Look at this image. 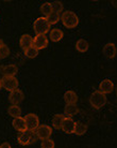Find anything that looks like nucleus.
<instances>
[{
  "instance_id": "9",
  "label": "nucleus",
  "mask_w": 117,
  "mask_h": 148,
  "mask_svg": "<svg viewBox=\"0 0 117 148\" xmlns=\"http://www.w3.org/2000/svg\"><path fill=\"white\" fill-rule=\"evenodd\" d=\"M25 99V95L20 89H16L10 92L9 101L12 103V105H19Z\"/></svg>"
},
{
  "instance_id": "6",
  "label": "nucleus",
  "mask_w": 117,
  "mask_h": 148,
  "mask_svg": "<svg viewBox=\"0 0 117 148\" xmlns=\"http://www.w3.org/2000/svg\"><path fill=\"white\" fill-rule=\"evenodd\" d=\"M25 121H26L27 130H30V131H35L40 126V119L37 117V115L33 114V113L26 115Z\"/></svg>"
},
{
  "instance_id": "30",
  "label": "nucleus",
  "mask_w": 117,
  "mask_h": 148,
  "mask_svg": "<svg viewBox=\"0 0 117 148\" xmlns=\"http://www.w3.org/2000/svg\"><path fill=\"white\" fill-rule=\"evenodd\" d=\"M4 43H3V41L1 40V39H0V46H2V45H3Z\"/></svg>"
},
{
  "instance_id": "28",
  "label": "nucleus",
  "mask_w": 117,
  "mask_h": 148,
  "mask_svg": "<svg viewBox=\"0 0 117 148\" xmlns=\"http://www.w3.org/2000/svg\"><path fill=\"white\" fill-rule=\"evenodd\" d=\"M54 142L52 141L51 138L44 140V141H42V144H40V148H54Z\"/></svg>"
},
{
  "instance_id": "27",
  "label": "nucleus",
  "mask_w": 117,
  "mask_h": 148,
  "mask_svg": "<svg viewBox=\"0 0 117 148\" xmlns=\"http://www.w3.org/2000/svg\"><path fill=\"white\" fill-rule=\"evenodd\" d=\"M10 55V48L5 44L0 46V59H4Z\"/></svg>"
},
{
  "instance_id": "1",
  "label": "nucleus",
  "mask_w": 117,
  "mask_h": 148,
  "mask_svg": "<svg viewBox=\"0 0 117 148\" xmlns=\"http://www.w3.org/2000/svg\"><path fill=\"white\" fill-rule=\"evenodd\" d=\"M61 21H62L63 25L66 28H68V29L76 28L78 26V24H79V17L73 11L63 12L62 15H61Z\"/></svg>"
},
{
  "instance_id": "17",
  "label": "nucleus",
  "mask_w": 117,
  "mask_h": 148,
  "mask_svg": "<svg viewBox=\"0 0 117 148\" xmlns=\"http://www.w3.org/2000/svg\"><path fill=\"white\" fill-rule=\"evenodd\" d=\"M65 117L66 116L63 114H55L53 116V118H52V126H53V128L56 130L62 129L63 122H64Z\"/></svg>"
},
{
  "instance_id": "15",
  "label": "nucleus",
  "mask_w": 117,
  "mask_h": 148,
  "mask_svg": "<svg viewBox=\"0 0 117 148\" xmlns=\"http://www.w3.org/2000/svg\"><path fill=\"white\" fill-rule=\"evenodd\" d=\"M1 70L4 76H15L18 72V68L15 64H7L1 68Z\"/></svg>"
},
{
  "instance_id": "4",
  "label": "nucleus",
  "mask_w": 117,
  "mask_h": 148,
  "mask_svg": "<svg viewBox=\"0 0 117 148\" xmlns=\"http://www.w3.org/2000/svg\"><path fill=\"white\" fill-rule=\"evenodd\" d=\"M51 25L48 23L46 17H38L36 21H34L33 29L36 34H46L49 31Z\"/></svg>"
},
{
  "instance_id": "20",
  "label": "nucleus",
  "mask_w": 117,
  "mask_h": 148,
  "mask_svg": "<svg viewBox=\"0 0 117 148\" xmlns=\"http://www.w3.org/2000/svg\"><path fill=\"white\" fill-rule=\"evenodd\" d=\"M76 48H77L78 52L85 53L88 51L89 44H88V42L86 40H84V39H80V40H78L77 43H76Z\"/></svg>"
},
{
  "instance_id": "21",
  "label": "nucleus",
  "mask_w": 117,
  "mask_h": 148,
  "mask_svg": "<svg viewBox=\"0 0 117 148\" xmlns=\"http://www.w3.org/2000/svg\"><path fill=\"white\" fill-rule=\"evenodd\" d=\"M86 131H87V126H86L85 123H83V122H81V121L76 122L73 133L79 135V136H81V135H83V134L86 133Z\"/></svg>"
},
{
  "instance_id": "14",
  "label": "nucleus",
  "mask_w": 117,
  "mask_h": 148,
  "mask_svg": "<svg viewBox=\"0 0 117 148\" xmlns=\"http://www.w3.org/2000/svg\"><path fill=\"white\" fill-rule=\"evenodd\" d=\"M19 45L24 51H26L29 47L33 46V38L30 34H22L19 40Z\"/></svg>"
},
{
  "instance_id": "13",
  "label": "nucleus",
  "mask_w": 117,
  "mask_h": 148,
  "mask_svg": "<svg viewBox=\"0 0 117 148\" xmlns=\"http://www.w3.org/2000/svg\"><path fill=\"white\" fill-rule=\"evenodd\" d=\"M12 125H13V128H14L16 131H18L19 133L27 130L26 121H25V118H22V117L14 118L13 121H12Z\"/></svg>"
},
{
  "instance_id": "5",
  "label": "nucleus",
  "mask_w": 117,
  "mask_h": 148,
  "mask_svg": "<svg viewBox=\"0 0 117 148\" xmlns=\"http://www.w3.org/2000/svg\"><path fill=\"white\" fill-rule=\"evenodd\" d=\"M18 85L19 83L15 76H3V78L1 79V87L10 92L18 89Z\"/></svg>"
},
{
  "instance_id": "32",
  "label": "nucleus",
  "mask_w": 117,
  "mask_h": 148,
  "mask_svg": "<svg viewBox=\"0 0 117 148\" xmlns=\"http://www.w3.org/2000/svg\"><path fill=\"white\" fill-rule=\"evenodd\" d=\"M116 95H117V86H116Z\"/></svg>"
},
{
  "instance_id": "22",
  "label": "nucleus",
  "mask_w": 117,
  "mask_h": 148,
  "mask_svg": "<svg viewBox=\"0 0 117 148\" xmlns=\"http://www.w3.org/2000/svg\"><path fill=\"white\" fill-rule=\"evenodd\" d=\"M7 113L13 118H17V117H20V115H22V108H19L18 105H11L7 110Z\"/></svg>"
},
{
  "instance_id": "26",
  "label": "nucleus",
  "mask_w": 117,
  "mask_h": 148,
  "mask_svg": "<svg viewBox=\"0 0 117 148\" xmlns=\"http://www.w3.org/2000/svg\"><path fill=\"white\" fill-rule=\"evenodd\" d=\"M51 7H52V11L58 13V14H60L64 10V5H63V3L61 1H54V2H52Z\"/></svg>"
},
{
  "instance_id": "7",
  "label": "nucleus",
  "mask_w": 117,
  "mask_h": 148,
  "mask_svg": "<svg viewBox=\"0 0 117 148\" xmlns=\"http://www.w3.org/2000/svg\"><path fill=\"white\" fill-rule=\"evenodd\" d=\"M35 134H36V136L38 140H42V141H44V140H47V138H50L52 134V129L51 127L47 126V125H40L38 126L36 130H35Z\"/></svg>"
},
{
  "instance_id": "24",
  "label": "nucleus",
  "mask_w": 117,
  "mask_h": 148,
  "mask_svg": "<svg viewBox=\"0 0 117 148\" xmlns=\"http://www.w3.org/2000/svg\"><path fill=\"white\" fill-rule=\"evenodd\" d=\"M24 53H25L26 57H28V58H31V59H32V58H35V57L38 55V49H36L34 46H31V47H29L28 49L24 51Z\"/></svg>"
},
{
  "instance_id": "23",
  "label": "nucleus",
  "mask_w": 117,
  "mask_h": 148,
  "mask_svg": "<svg viewBox=\"0 0 117 148\" xmlns=\"http://www.w3.org/2000/svg\"><path fill=\"white\" fill-rule=\"evenodd\" d=\"M60 18H61V17H60V14H58V13H55V12H53V11L46 17V19H47L48 23H49L50 25H54V24H56V23L60 21Z\"/></svg>"
},
{
  "instance_id": "3",
  "label": "nucleus",
  "mask_w": 117,
  "mask_h": 148,
  "mask_svg": "<svg viewBox=\"0 0 117 148\" xmlns=\"http://www.w3.org/2000/svg\"><path fill=\"white\" fill-rule=\"evenodd\" d=\"M38 138H37L36 134L34 131H30V130H26L24 132H20L17 136V141L20 145L22 146H27V145H31L33 143H35Z\"/></svg>"
},
{
  "instance_id": "31",
  "label": "nucleus",
  "mask_w": 117,
  "mask_h": 148,
  "mask_svg": "<svg viewBox=\"0 0 117 148\" xmlns=\"http://www.w3.org/2000/svg\"><path fill=\"white\" fill-rule=\"evenodd\" d=\"M0 89H1V82H0Z\"/></svg>"
},
{
  "instance_id": "18",
  "label": "nucleus",
  "mask_w": 117,
  "mask_h": 148,
  "mask_svg": "<svg viewBox=\"0 0 117 148\" xmlns=\"http://www.w3.org/2000/svg\"><path fill=\"white\" fill-rule=\"evenodd\" d=\"M79 108L76 104H66V106L64 108V115H66V117H73L75 115L78 114Z\"/></svg>"
},
{
  "instance_id": "12",
  "label": "nucleus",
  "mask_w": 117,
  "mask_h": 148,
  "mask_svg": "<svg viewBox=\"0 0 117 148\" xmlns=\"http://www.w3.org/2000/svg\"><path fill=\"white\" fill-rule=\"evenodd\" d=\"M75 126H76V122L73 121V118L70 117H65L64 122H63L62 130L67 134H71L75 131Z\"/></svg>"
},
{
  "instance_id": "2",
  "label": "nucleus",
  "mask_w": 117,
  "mask_h": 148,
  "mask_svg": "<svg viewBox=\"0 0 117 148\" xmlns=\"http://www.w3.org/2000/svg\"><path fill=\"white\" fill-rule=\"evenodd\" d=\"M106 96L104 93H102L99 90H96L91 95V98H89V103L96 110H99V108H103L106 104Z\"/></svg>"
},
{
  "instance_id": "25",
  "label": "nucleus",
  "mask_w": 117,
  "mask_h": 148,
  "mask_svg": "<svg viewBox=\"0 0 117 148\" xmlns=\"http://www.w3.org/2000/svg\"><path fill=\"white\" fill-rule=\"evenodd\" d=\"M40 12H42V14H44L45 16L47 17L48 15L52 12L51 3H50V2H45V3L40 7Z\"/></svg>"
},
{
  "instance_id": "29",
  "label": "nucleus",
  "mask_w": 117,
  "mask_h": 148,
  "mask_svg": "<svg viewBox=\"0 0 117 148\" xmlns=\"http://www.w3.org/2000/svg\"><path fill=\"white\" fill-rule=\"evenodd\" d=\"M0 148H11V145L5 142V143H2V144L0 145Z\"/></svg>"
},
{
  "instance_id": "11",
  "label": "nucleus",
  "mask_w": 117,
  "mask_h": 148,
  "mask_svg": "<svg viewBox=\"0 0 117 148\" xmlns=\"http://www.w3.org/2000/svg\"><path fill=\"white\" fill-rule=\"evenodd\" d=\"M114 90V83L109 78L103 79L100 84H99V91L106 95V93H111Z\"/></svg>"
},
{
  "instance_id": "8",
  "label": "nucleus",
  "mask_w": 117,
  "mask_h": 148,
  "mask_svg": "<svg viewBox=\"0 0 117 148\" xmlns=\"http://www.w3.org/2000/svg\"><path fill=\"white\" fill-rule=\"evenodd\" d=\"M48 43H49V41H48L46 34H36L33 39V46L38 51L47 47Z\"/></svg>"
},
{
  "instance_id": "10",
  "label": "nucleus",
  "mask_w": 117,
  "mask_h": 148,
  "mask_svg": "<svg viewBox=\"0 0 117 148\" xmlns=\"http://www.w3.org/2000/svg\"><path fill=\"white\" fill-rule=\"evenodd\" d=\"M102 53L108 59H113V58H115V56L117 54L116 45L114 44V43H111V42L110 43H106L102 48Z\"/></svg>"
},
{
  "instance_id": "16",
  "label": "nucleus",
  "mask_w": 117,
  "mask_h": 148,
  "mask_svg": "<svg viewBox=\"0 0 117 148\" xmlns=\"http://www.w3.org/2000/svg\"><path fill=\"white\" fill-rule=\"evenodd\" d=\"M64 101L66 102V104H76L78 101V96L77 93L75 92L73 90H67L64 93Z\"/></svg>"
},
{
  "instance_id": "19",
  "label": "nucleus",
  "mask_w": 117,
  "mask_h": 148,
  "mask_svg": "<svg viewBox=\"0 0 117 148\" xmlns=\"http://www.w3.org/2000/svg\"><path fill=\"white\" fill-rule=\"evenodd\" d=\"M64 37V32H63L61 29H58V28H54V29H52L50 31V39H51L52 42H58V41H61Z\"/></svg>"
}]
</instances>
